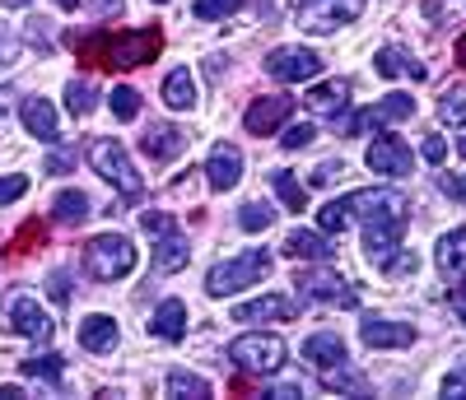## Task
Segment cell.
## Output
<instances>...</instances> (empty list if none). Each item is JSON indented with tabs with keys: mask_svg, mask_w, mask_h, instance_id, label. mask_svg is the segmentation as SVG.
<instances>
[{
	"mask_svg": "<svg viewBox=\"0 0 466 400\" xmlns=\"http://www.w3.org/2000/svg\"><path fill=\"white\" fill-rule=\"evenodd\" d=\"M452 307H457V316H461V326H466V279L452 289Z\"/></svg>",
	"mask_w": 466,
	"mask_h": 400,
	"instance_id": "681fc988",
	"label": "cell"
},
{
	"mask_svg": "<svg viewBox=\"0 0 466 400\" xmlns=\"http://www.w3.org/2000/svg\"><path fill=\"white\" fill-rule=\"evenodd\" d=\"M66 107H70V116H89L98 107V89L89 85V79H70L66 85Z\"/></svg>",
	"mask_w": 466,
	"mask_h": 400,
	"instance_id": "f546056e",
	"label": "cell"
},
{
	"mask_svg": "<svg viewBox=\"0 0 466 400\" xmlns=\"http://www.w3.org/2000/svg\"><path fill=\"white\" fill-rule=\"evenodd\" d=\"M270 265H276V261H270L266 247H252V252H243V256H228V261L210 265V275H206V294H210V298L243 294V289L261 285V279L270 275Z\"/></svg>",
	"mask_w": 466,
	"mask_h": 400,
	"instance_id": "7a4b0ae2",
	"label": "cell"
},
{
	"mask_svg": "<svg viewBox=\"0 0 466 400\" xmlns=\"http://www.w3.org/2000/svg\"><path fill=\"white\" fill-rule=\"evenodd\" d=\"M107 103H112L116 122H136V116H140V94H136L131 85H116V89L107 94Z\"/></svg>",
	"mask_w": 466,
	"mask_h": 400,
	"instance_id": "836d02e7",
	"label": "cell"
},
{
	"mask_svg": "<svg viewBox=\"0 0 466 400\" xmlns=\"http://www.w3.org/2000/svg\"><path fill=\"white\" fill-rule=\"evenodd\" d=\"M322 382H327L331 391H336V386H340V391H355V395L364 391V377H355V373H340V368H327V377H322Z\"/></svg>",
	"mask_w": 466,
	"mask_h": 400,
	"instance_id": "ab89813d",
	"label": "cell"
},
{
	"mask_svg": "<svg viewBox=\"0 0 466 400\" xmlns=\"http://www.w3.org/2000/svg\"><path fill=\"white\" fill-rule=\"evenodd\" d=\"M85 270L94 279H103V285H112V279H127L136 270V247H131V237L122 233H103L94 237V243L85 247Z\"/></svg>",
	"mask_w": 466,
	"mask_h": 400,
	"instance_id": "5b68a950",
	"label": "cell"
},
{
	"mask_svg": "<svg viewBox=\"0 0 466 400\" xmlns=\"http://www.w3.org/2000/svg\"><path fill=\"white\" fill-rule=\"evenodd\" d=\"M369 349H410L415 345V326L410 322H387V316H364L360 326Z\"/></svg>",
	"mask_w": 466,
	"mask_h": 400,
	"instance_id": "5bb4252c",
	"label": "cell"
},
{
	"mask_svg": "<svg viewBox=\"0 0 466 400\" xmlns=\"http://www.w3.org/2000/svg\"><path fill=\"white\" fill-rule=\"evenodd\" d=\"M457 149H461V158H466V135H461V145H457Z\"/></svg>",
	"mask_w": 466,
	"mask_h": 400,
	"instance_id": "6f0895ef",
	"label": "cell"
},
{
	"mask_svg": "<svg viewBox=\"0 0 466 400\" xmlns=\"http://www.w3.org/2000/svg\"><path fill=\"white\" fill-rule=\"evenodd\" d=\"M19 116H24V131L37 135L43 145H56V140H61V131H56V112H52L47 98H24V103H19Z\"/></svg>",
	"mask_w": 466,
	"mask_h": 400,
	"instance_id": "ac0fdd59",
	"label": "cell"
},
{
	"mask_svg": "<svg viewBox=\"0 0 466 400\" xmlns=\"http://www.w3.org/2000/svg\"><path fill=\"white\" fill-rule=\"evenodd\" d=\"M70 47L80 61L103 65V70H136L149 65L154 56L164 52V33L159 28H131V33H89V37H70Z\"/></svg>",
	"mask_w": 466,
	"mask_h": 400,
	"instance_id": "6da1fadb",
	"label": "cell"
},
{
	"mask_svg": "<svg viewBox=\"0 0 466 400\" xmlns=\"http://www.w3.org/2000/svg\"><path fill=\"white\" fill-rule=\"evenodd\" d=\"M424 158H430V164H443V154H448V145H443V135H430L424 140V149H420Z\"/></svg>",
	"mask_w": 466,
	"mask_h": 400,
	"instance_id": "bcb514c9",
	"label": "cell"
},
{
	"mask_svg": "<svg viewBox=\"0 0 466 400\" xmlns=\"http://www.w3.org/2000/svg\"><path fill=\"white\" fill-rule=\"evenodd\" d=\"M89 10H94L98 19H116V15L127 10V0H89Z\"/></svg>",
	"mask_w": 466,
	"mask_h": 400,
	"instance_id": "ee69618b",
	"label": "cell"
},
{
	"mask_svg": "<svg viewBox=\"0 0 466 400\" xmlns=\"http://www.w3.org/2000/svg\"><path fill=\"white\" fill-rule=\"evenodd\" d=\"M373 70H378L382 79H406V75H410V79H424V75H430V70L410 56V47H397V43L382 47V52L373 56Z\"/></svg>",
	"mask_w": 466,
	"mask_h": 400,
	"instance_id": "603a6c76",
	"label": "cell"
},
{
	"mask_svg": "<svg viewBox=\"0 0 466 400\" xmlns=\"http://www.w3.org/2000/svg\"><path fill=\"white\" fill-rule=\"evenodd\" d=\"M224 354H228V364H233V368L257 373V377L280 373V368H285V358H289L285 340H280V335H266V331H248V335H238Z\"/></svg>",
	"mask_w": 466,
	"mask_h": 400,
	"instance_id": "3957f363",
	"label": "cell"
},
{
	"mask_svg": "<svg viewBox=\"0 0 466 400\" xmlns=\"http://www.w3.org/2000/svg\"><path fill=\"white\" fill-rule=\"evenodd\" d=\"M294 285H299V294H303L308 303H322V307H360V294H355V285H350L345 275L308 270V275L294 279Z\"/></svg>",
	"mask_w": 466,
	"mask_h": 400,
	"instance_id": "52a82bcc",
	"label": "cell"
},
{
	"mask_svg": "<svg viewBox=\"0 0 466 400\" xmlns=\"http://www.w3.org/2000/svg\"><path fill=\"white\" fill-rule=\"evenodd\" d=\"M364 10V0H294V19L308 33H336L345 24H355Z\"/></svg>",
	"mask_w": 466,
	"mask_h": 400,
	"instance_id": "8992f818",
	"label": "cell"
},
{
	"mask_svg": "<svg viewBox=\"0 0 466 400\" xmlns=\"http://www.w3.org/2000/svg\"><path fill=\"white\" fill-rule=\"evenodd\" d=\"M406 116H415V98H410V94H387L382 103H373V107L355 112L350 122H340V131H345V135H364L369 126H373V131H382V126L406 122Z\"/></svg>",
	"mask_w": 466,
	"mask_h": 400,
	"instance_id": "9c48e42d",
	"label": "cell"
},
{
	"mask_svg": "<svg viewBox=\"0 0 466 400\" xmlns=\"http://www.w3.org/2000/svg\"><path fill=\"white\" fill-rule=\"evenodd\" d=\"M47 289H52V298H56V303H66V298H70V289H66V270H56V275L47 279Z\"/></svg>",
	"mask_w": 466,
	"mask_h": 400,
	"instance_id": "c3c4849f",
	"label": "cell"
},
{
	"mask_svg": "<svg viewBox=\"0 0 466 400\" xmlns=\"http://www.w3.org/2000/svg\"><path fill=\"white\" fill-rule=\"evenodd\" d=\"M303 358H308V364H313V368H345V340L336 335V331H318V335H308L303 340Z\"/></svg>",
	"mask_w": 466,
	"mask_h": 400,
	"instance_id": "e0dca14e",
	"label": "cell"
},
{
	"mask_svg": "<svg viewBox=\"0 0 466 400\" xmlns=\"http://www.w3.org/2000/svg\"><path fill=\"white\" fill-rule=\"evenodd\" d=\"M187 145H191V135H187V131H177V126H168V122L149 126V131L140 135V149L154 158V164H173V158H182V154H187Z\"/></svg>",
	"mask_w": 466,
	"mask_h": 400,
	"instance_id": "9a60e30c",
	"label": "cell"
},
{
	"mask_svg": "<svg viewBox=\"0 0 466 400\" xmlns=\"http://www.w3.org/2000/svg\"><path fill=\"white\" fill-rule=\"evenodd\" d=\"M289 112H294V98L289 94H266V98H257L243 112V126H248V135H276L289 122Z\"/></svg>",
	"mask_w": 466,
	"mask_h": 400,
	"instance_id": "8fae6325",
	"label": "cell"
},
{
	"mask_svg": "<svg viewBox=\"0 0 466 400\" xmlns=\"http://www.w3.org/2000/svg\"><path fill=\"white\" fill-rule=\"evenodd\" d=\"M443 395L466 400V373H448V377H443Z\"/></svg>",
	"mask_w": 466,
	"mask_h": 400,
	"instance_id": "f6af8a7d",
	"label": "cell"
},
{
	"mask_svg": "<svg viewBox=\"0 0 466 400\" xmlns=\"http://www.w3.org/2000/svg\"><path fill=\"white\" fill-rule=\"evenodd\" d=\"M66 164H70L66 154H52V158H47V173H66Z\"/></svg>",
	"mask_w": 466,
	"mask_h": 400,
	"instance_id": "816d5d0a",
	"label": "cell"
},
{
	"mask_svg": "<svg viewBox=\"0 0 466 400\" xmlns=\"http://www.w3.org/2000/svg\"><path fill=\"white\" fill-rule=\"evenodd\" d=\"M164 103H168L173 112H191V107H197V79H191L187 65H177V70L164 79Z\"/></svg>",
	"mask_w": 466,
	"mask_h": 400,
	"instance_id": "d4e9b609",
	"label": "cell"
},
{
	"mask_svg": "<svg viewBox=\"0 0 466 400\" xmlns=\"http://www.w3.org/2000/svg\"><path fill=\"white\" fill-rule=\"evenodd\" d=\"M140 228H145V233H154V237H164V233H173V228H177V219H173V215H164V210H145V215H140Z\"/></svg>",
	"mask_w": 466,
	"mask_h": 400,
	"instance_id": "d590c367",
	"label": "cell"
},
{
	"mask_svg": "<svg viewBox=\"0 0 466 400\" xmlns=\"http://www.w3.org/2000/svg\"><path fill=\"white\" fill-rule=\"evenodd\" d=\"M340 173H345V164H340V158H336V164H318V168H313V186H331Z\"/></svg>",
	"mask_w": 466,
	"mask_h": 400,
	"instance_id": "7bdbcfd3",
	"label": "cell"
},
{
	"mask_svg": "<svg viewBox=\"0 0 466 400\" xmlns=\"http://www.w3.org/2000/svg\"><path fill=\"white\" fill-rule=\"evenodd\" d=\"M5 5H10V10H19V5H28V0H5Z\"/></svg>",
	"mask_w": 466,
	"mask_h": 400,
	"instance_id": "11a10c76",
	"label": "cell"
},
{
	"mask_svg": "<svg viewBox=\"0 0 466 400\" xmlns=\"http://www.w3.org/2000/svg\"><path fill=\"white\" fill-rule=\"evenodd\" d=\"M238 177H243V149L228 145V140H219V145L210 149V158H206V182H210L215 191H233V186H238Z\"/></svg>",
	"mask_w": 466,
	"mask_h": 400,
	"instance_id": "7c38bea8",
	"label": "cell"
},
{
	"mask_svg": "<svg viewBox=\"0 0 466 400\" xmlns=\"http://www.w3.org/2000/svg\"><path fill=\"white\" fill-rule=\"evenodd\" d=\"M289 316H294V303L285 294H261L257 303L233 307V322H289Z\"/></svg>",
	"mask_w": 466,
	"mask_h": 400,
	"instance_id": "ffe728a7",
	"label": "cell"
},
{
	"mask_svg": "<svg viewBox=\"0 0 466 400\" xmlns=\"http://www.w3.org/2000/svg\"><path fill=\"white\" fill-rule=\"evenodd\" d=\"M168 395L206 400V395H210V382H206V377H197V373H182V368H173V373H168Z\"/></svg>",
	"mask_w": 466,
	"mask_h": 400,
	"instance_id": "4dcf8cb0",
	"label": "cell"
},
{
	"mask_svg": "<svg viewBox=\"0 0 466 400\" xmlns=\"http://www.w3.org/2000/svg\"><path fill=\"white\" fill-rule=\"evenodd\" d=\"M149 331L159 340H168V345H177L187 335V303L182 298H164L159 307H154V316H149Z\"/></svg>",
	"mask_w": 466,
	"mask_h": 400,
	"instance_id": "44dd1931",
	"label": "cell"
},
{
	"mask_svg": "<svg viewBox=\"0 0 466 400\" xmlns=\"http://www.w3.org/2000/svg\"><path fill=\"white\" fill-rule=\"evenodd\" d=\"M238 5H243V0H197V19H224Z\"/></svg>",
	"mask_w": 466,
	"mask_h": 400,
	"instance_id": "8d00e7d4",
	"label": "cell"
},
{
	"mask_svg": "<svg viewBox=\"0 0 466 400\" xmlns=\"http://www.w3.org/2000/svg\"><path fill=\"white\" fill-rule=\"evenodd\" d=\"M191 261V247H187V237L173 228V233H164L159 237V247H154V270H164V275H173V270H182Z\"/></svg>",
	"mask_w": 466,
	"mask_h": 400,
	"instance_id": "484cf974",
	"label": "cell"
},
{
	"mask_svg": "<svg viewBox=\"0 0 466 400\" xmlns=\"http://www.w3.org/2000/svg\"><path fill=\"white\" fill-rule=\"evenodd\" d=\"M56 5H61V10H75V5H80V0H56Z\"/></svg>",
	"mask_w": 466,
	"mask_h": 400,
	"instance_id": "db71d44e",
	"label": "cell"
},
{
	"mask_svg": "<svg viewBox=\"0 0 466 400\" xmlns=\"http://www.w3.org/2000/svg\"><path fill=\"white\" fill-rule=\"evenodd\" d=\"M24 377H37V382H52V386H61V377H66V358L61 354H43V358H24Z\"/></svg>",
	"mask_w": 466,
	"mask_h": 400,
	"instance_id": "83f0119b",
	"label": "cell"
},
{
	"mask_svg": "<svg viewBox=\"0 0 466 400\" xmlns=\"http://www.w3.org/2000/svg\"><path fill=\"white\" fill-rule=\"evenodd\" d=\"M270 224H276V210H270L266 200H248V205L238 210V228L243 233H266Z\"/></svg>",
	"mask_w": 466,
	"mask_h": 400,
	"instance_id": "d6a6232c",
	"label": "cell"
},
{
	"mask_svg": "<svg viewBox=\"0 0 466 400\" xmlns=\"http://www.w3.org/2000/svg\"><path fill=\"white\" fill-rule=\"evenodd\" d=\"M266 395H270V400H294V395H303V386H299V382H280V386H270Z\"/></svg>",
	"mask_w": 466,
	"mask_h": 400,
	"instance_id": "7dc6e473",
	"label": "cell"
},
{
	"mask_svg": "<svg viewBox=\"0 0 466 400\" xmlns=\"http://www.w3.org/2000/svg\"><path fill=\"white\" fill-rule=\"evenodd\" d=\"M439 186H443V195H448V200H461V205H466V173H443V182H439Z\"/></svg>",
	"mask_w": 466,
	"mask_h": 400,
	"instance_id": "b9f144b4",
	"label": "cell"
},
{
	"mask_svg": "<svg viewBox=\"0 0 466 400\" xmlns=\"http://www.w3.org/2000/svg\"><path fill=\"white\" fill-rule=\"evenodd\" d=\"M439 270L448 285H461L466 279V228H452L439 237Z\"/></svg>",
	"mask_w": 466,
	"mask_h": 400,
	"instance_id": "7402d4cb",
	"label": "cell"
},
{
	"mask_svg": "<svg viewBox=\"0 0 466 400\" xmlns=\"http://www.w3.org/2000/svg\"><path fill=\"white\" fill-rule=\"evenodd\" d=\"M285 252L294 256V261H331L336 256V243L327 233H313V228H294L289 237H285Z\"/></svg>",
	"mask_w": 466,
	"mask_h": 400,
	"instance_id": "d6986e66",
	"label": "cell"
},
{
	"mask_svg": "<svg viewBox=\"0 0 466 400\" xmlns=\"http://www.w3.org/2000/svg\"><path fill=\"white\" fill-rule=\"evenodd\" d=\"M52 215H56V224H70V228H80L89 215H94V200L85 195V191H61L56 200H52Z\"/></svg>",
	"mask_w": 466,
	"mask_h": 400,
	"instance_id": "4316f807",
	"label": "cell"
},
{
	"mask_svg": "<svg viewBox=\"0 0 466 400\" xmlns=\"http://www.w3.org/2000/svg\"><path fill=\"white\" fill-rule=\"evenodd\" d=\"M5 322H10L15 335H28V340H37V345H47V340L56 335V322H52L43 307H37L33 294H10V303H5Z\"/></svg>",
	"mask_w": 466,
	"mask_h": 400,
	"instance_id": "30bf717a",
	"label": "cell"
},
{
	"mask_svg": "<svg viewBox=\"0 0 466 400\" xmlns=\"http://www.w3.org/2000/svg\"><path fill=\"white\" fill-rule=\"evenodd\" d=\"M303 103H308V112H313V116H327V122H336V116L350 107V79H331V85H313Z\"/></svg>",
	"mask_w": 466,
	"mask_h": 400,
	"instance_id": "2e32d148",
	"label": "cell"
},
{
	"mask_svg": "<svg viewBox=\"0 0 466 400\" xmlns=\"http://www.w3.org/2000/svg\"><path fill=\"white\" fill-rule=\"evenodd\" d=\"M154 5H164V0H154Z\"/></svg>",
	"mask_w": 466,
	"mask_h": 400,
	"instance_id": "680465c9",
	"label": "cell"
},
{
	"mask_svg": "<svg viewBox=\"0 0 466 400\" xmlns=\"http://www.w3.org/2000/svg\"><path fill=\"white\" fill-rule=\"evenodd\" d=\"M116 340H122V331H116L112 316L94 312V316H85V322H80V345H85L89 354H112Z\"/></svg>",
	"mask_w": 466,
	"mask_h": 400,
	"instance_id": "cb8c5ba5",
	"label": "cell"
},
{
	"mask_svg": "<svg viewBox=\"0 0 466 400\" xmlns=\"http://www.w3.org/2000/svg\"><path fill=\"white\" fill-rule=\"evenodd\" d=\"M415 265H420V256H415L410 247H397V252L387 256V261H382L378 270H382L387 279H401V275H415Z\"/></svg>",
	"mask_w": 466,
	"mask_h": 400,
	"instance_id": "e575fe53",
	"label": "cell"
},
{
	"mask_svg": "<svg viewBox=\"0 0 466 400\" xmlns=\"http://www.w3.org/2000/svg\"><path fill=\"white\" fill-rule=\"evenodd\" d=\"M266 75L280 79V85H308V79L322 75V56L313 47H276L266 56Z\"/></svg>",
	"mask_w": 466,
	"mask_h": 400,
	"instance_id": "ba28073f",
	"label": "cell"
},
{
	"mask_svg": "<svg viewBox=\"0 0 466 400\" xmlns=\"http://www.w3.org/2000/svg\"><path fill=\"white\" fill-rule=\"evenodd\" d=\"M206 70H210V79H219V75H224V56H210V65H206Z\"/></svg>",
	"mask_w": 466,
	"mask_h": 400,
	"instance_id": "f5cc1de1",
	"label": "cell"
},
{
	"mask_svg": "<svg viewBox=\"0 0 466 400\" xmlns=\"http://www.w3.org/2000/svg\"><path fill=\"white\" fill-rule=\"evenodd\" d=\"M28 191V177L15 173V177H0V205H10V200H19Z\"/></svg>",
	"mask_w": 466,
	"mask_h": 400,
	"instance_id": "60d3db41",
	"label": "cell"
},
{
	"mask_svg": "<svg viewBox=\"0 0 466 400\" xmlns=\"http://www.w3.org/2000/svg\"><path fill=\"white\" fill-rule=\"evenodd\" d=\"M0 122H5V94H0Z\"/></svg>",
	"mask_w": 466,
	"mask_h": 400,
	"instance_id": "9f6ffc18",
	"label": "cell"
},
{
	"mask_svg": "<svg viewBox=\"0 0 466 400\" xmlns=\"http://www.w3.org/2000/svg\"><path fill=\"white\" fill-rule=\"evenodd\" d=\"M313 140H318V131L308 126V122H299V126H289V131L280 135V145H285V149H308Z\"/></svg>",
	"mask_w": 466,
	"mask_h": 400,
	"instance_id": "74e56055",
	"label": "cell"
},
{
	"mask_svg": "<svg viewBox=\"0 0 466 400\" xmlns=\"http://www.w3.org/2000/svg\"><path fill=\"white\" fill-rule=\"evenodd\" d=\"M89 164H94V173H98L103 182H112V186L122 191L127 200H136V195L145 191V177L136 173V164L127 158L122 140H112V135H98V140H89Z\"/></svg>",
	"mask_w": 466,
	"mask_h": 400,
	"instance_id": "277c9868",
	"label": "cell"
},
{
	"mask_svg": "<svg viewBox=\"0 0 466 400\" xmlns=\"http://www.w3.org/2000/svg\"><path fill=\"white\" fill-rule=\"evenodd\" d=\"M43 237H47V228H43V224H37V219H28V224L19 228V237H15V252H28L33 243H37V247H43Z\"/></svg>",
	"mask_w": 466,
	"mask_h": 400,
	"instance_id": "f35d334b",
	"label": "cell"
},
{
	"mask_svg": "<svg viewBox=\"0 0 466 400\" xmlns=\"http://www.w3.org/2000/svg\"><path fill=\"white\" fill-rule=\"evenodd\" d=\"M364 164L373 168V173H387V177H406L410 173V149L397 140V135H378L373 145H369V154H364Z\"/></svg>",
	"mask_w": 466,
	"mask_h": 400,
	"instance_id": "4fadbf2b",
	"label": "cell"
},
{
	"mask_svg": "<svg viewBox=\"0 0 466 400\" xmlns=\"http://www.w3.org/2000/svg\"><path fill=\"white\" fill-rule=\"evenodd\" d=\"M439 122L443 126H466V85H452L439 98Z\"/></svg>",
	"mask_w": 466,
	"mask_h": 400,
	"instance_id": "1f68e13d",
	"label": "cell"
},
{
	"mask_svg": "<svg viewBox=\"0 0 466 400\" xmlns=\"http://www.w3.org/2000/svg\"><path fill=\"white\" fill-rule=\"evenodd\" d=\"M270 186H276V195L285 200L289 210H308V186H303L294 173H285V168H280V173H270Z\"/></svg>",
	"mask_w": 466,
	"mask_h": 400,
	"instance_id": "f1b7e54d",
	"label": "cell"
},
{
	"mask_svg": "<svg viewBox=\"0 0 466 400\" xmlns=\"http://www.w3.org/2000/svg\"><path fill=\"white\" fill-rule=\"evenodd\" d=\"M452 56H457V65L466 70V33H461V37H457V43H452Z\"/></svg>",
	"mask_w": 466,
	"mask_h": 400,
	"instance_id": "f907efd6",
	"label": "cell"
}]
</instances>
